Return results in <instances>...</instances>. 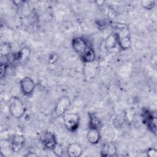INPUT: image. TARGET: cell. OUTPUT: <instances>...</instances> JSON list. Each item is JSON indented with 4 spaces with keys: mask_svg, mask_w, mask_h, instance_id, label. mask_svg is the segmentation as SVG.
<instances>
[{
    "mask_svg": "<svg viewBox=\"0 0 157 157\" xmlns=\"http://www.w3.org/2000/svg\"><path fill=\"white\" fill-rule=\"evenodd\" d=\"M9 112L15 118H21L26 111V107L23 102L17 96H12L9 101Z\"/></svg>",
    "mask_w": 157,
    "mask_h": 157,
    "instance_id": "obj_1",
    "label": "cell"
},
{
    "mask_svg": "<svg viewBox=\"0 0 157 157\" xmlns=\"http://www.w3.org/2000/svg\"><path fill=\"white\" fill-rule=\"evenodd\" d=\"M71 105V100L67 96H63L61 97L54 109L52 113V116L54 118H58L59 117H63L65 115L66 112L69 109V107Z\"/></svg>",
    "mask_w": 157,
    "mask_h": 157,
    "instance_id": "obj_2",
    "label": "cell"
},
{
    "mask_svg": "<svg viewBox=\"0 0 157 157\" xmlns=\"http://www.w3.org/2000/svg\"><path fill=\"white\" fill-rule=\"evenodd\" d=\"M63 121L65 128L71 132H74L79 127L80 121V115L75 113L65 114Z\"/></svg>",
    "mask_w": 157,
    "mask_h": 157,
    "instance_id": "obj_3",
    "label": "cell"
},
{
    "mask_svg": "<svg viewBox=\"0 0 157 157\" xmlns=\"http://www.w3.org/2000/svg\"><path fill=\"white\" fill-rule=\"evenodd\" d=\"M111 28L113 34H115L118 39V40L130 37V32L129 27L127 25L120 22H112Z\"/></svg>",
    "mask_w": 157,
    "mask_h": 157,
    "instance_id": "obj_4",
    "label": "cell"
},
{
    "mask_svg": "<svg viewBox=\"0 0 157 157\" xmlns=\"http://www.w3.org/2000/svg\"><path fill=\"white\" fill-rule=\"evenodd\" d=\"M20 85L22 93L26 96L31 95L36 87L34 81L29 77H25L21 78L20 82Z\"/></svg>",
    "mask_w": 157,
    "mask_h": 157,
    "instance_id": "obj_5",
    "label": "cell"
},
{
    "mask_svg": "<svg viewBox=\"0 0 157 157\" xmlns=\"http://www.w3.org/2000/svg\"><path fill=\"white\" fill-rule=\"evenodd\" d=\"M71 44L74 50L79 55L82 54L90 47L88 40L83 37H75L73 38Z\"/></svg>",
    "mask_w": 157,
    "mask_h": 157,
    "instance_id": "obj_6",
    "label": "cell"
},
{
    "mask_svg": "<svg viewBox=\"0 0 157 157\" xmlns=\"http://www.w3.org/2000/svg\"><path fill=\"white\" fill-rule=\"evenodd\" d=\"M41 142L45 148L51 150L58 144L55 134L50 131H46L44 132L41 137Z\"/></svg>",
    "mask_w": 157,
    "mask_h": 157,
    "instance_id": "obj_7",
    "label": "cell"
},
{
    "mask_svg": "<svg viewBox=\"0 0 157 157\" xmlns=\"http://www.w3.org/2000/svg\"><path fill=\"white\" fill-rule=\"evenodd\" d=\"M25 144V137L20 134H13L10 138V147L13 152L20 151Z\"/></svg>",
    "mask_w": 157,
    "mask_h": 157,
    "instance_id": "obj_8",
    "label": "cell"
},
{
    "mask_svg": "<svg viewBox=\"0 0 157 157\" xmlns=\"http://www.w3.org/2000/svg\"><path fill=\"white\" fill-rule=\"evenodd\" d=\"M142 117L144 123L147 125L148 129L154 134H156V117H154L151 112L145 110L143 112Z\"/></svg>",
    "mask_w": 157,
    "mask_h": 157,
    "instance_id": "obj_9",
    "label": "cell"
},
{
    "mask_svg": "<svg viewBox=\"0 0 157 157\" xmlns=\"http://www.w3.org/2000/svg\"><path fill=\"white\" fill-rule=\"evenodd\" d=\"M86 137L88 142L90 144L93 145L98 144L101 137L99 129L94 128H89Z\"/></svg>",
    "mask_w": 157,
    "mask_h": 157,
    "instance_id": "obj_10",
    "label": "cell"
},
{
    "mask_svg": "<svg viewBox=\"0 0 157 157\" xmlns=\"http://www.w3.org/2000/svg\"><path fill=\"white\" fill-rule=\"evenodd\" d=\"M117 149L116 145L112 142L105 143L101 148V155L102 156H113L117 155Z\"/></svg>",
    "mask_w": 157,
    "mask_h": 157,
    "instance_id": "obj_11",
    "label": "cell"
},
{
    "mask_svg": "<svg viewBox=\"0 0 157 157\" xmlns=\"http://www.w3.org/2000/svg\"><path fill=\"white\" fill-rule=\"evenodd\" d=\"M83 150L81 145L77 143L74 142L70 144L67 148V153L70 157H78L82 154Z\"/></svg>",
    "mask_w": 157,
    "mask_h": 157,
    "instance_id": "obj_12",
    "label": "cell"
},
{
    "mask_svg": "<svg viewBox=\"0 0 157 157\" xmlns=\"http://www.w3.org/2000/svg\"><path fill=\"white\" fill-rule=\"evenodd\" d=\"M82 61L84 63H91L96 58V55L92 47H90L82 54L80 55Z\"/></svg>",
    "mask_w": 157,
    "mask_h": 157,
    "instance_id": "obj_13",
    "label": "cell"
},
{
    "mask_svg": "<svg viewBox=\"0 0 157 157\" xmlns=\"http://www.w3.org/2000/svg\"><path fill=\"white\" fill-rule=\"evenodd\" d=\"M118 45V39L113 33L110 34L105 40V48L107 50H111Z\"/></svg>",
    "mask_w": 157,
    "mask_h": 157,
    "instance_id": "obj_14",
    "label": "cell"
},
{
    "mask_svg": "<svg viewBox=\"0 0 157 157\" xmlns=\"http://www.w3.org/2000/svg\"><path fill=\"white\" fill-rule=\"evenodd\" d=\"M89 128H94L100 129L101 121L94 113H89Z\"/></svg>",
    "mask_w": 157,
    "mask_h": 157,
    "instance_id": "obj_15",
    "label": "cell"
},
{
    "mask_svg": "<svg viewBox=\"0 0 157 157\" xmlns=\"http://www.w3.org/2000/svg\"><path fill=\"white\" fill-rule=\"evenodd\" d=\"M11 50V45L9 43L3 42L1 45L0 52L1 57H6L8 56Z\"/></svg>",
    "mask_w": 157,
    "mask_h": 157,
    "instance_id": "obj_16",
    "label": "cell"
},
{
    "mask_svg": "<svg viewBox=\"0 0 157 157\" xmlns=\"http://www.w3.org/2000/svg\"><path fill=\"white\" fill-rule=\"evenodd\" d=\"M29 53H30L29 49L26 47H24L17 53L16 56L14 58V59L17 60L25 59L29 56Z\"/></svg>",
    "mask_w": 157,
    "mask_h": 157,
    "instance_id": "obj_17",
    "label": "cell"
},
{
    "mask_svg": "<svg viewBox=\"0 0 157 157\" xmlns=\"http://www.w3.org/2000/svg\"><path fill=\"white\" fill-rule=\"evenodd\" d=\"M140 4L146 10H151L155 6V1L151 0H144L140 2Z\"/></svg>",
    "mask_w": 157,
    "mask_h": 157,
    "instance_id": "obj_18",
    "label": "cell"
},
{
    "mask_svg": "<svg viewBox=\"0 0 157 157\" xmlns=\"http://www.w3.org/2000/svg\"><path fill=\"white\" fill-rule=\"evenodd\" d=\"M52 151H53L55 155L57 156H61L63 153V147H61V145L60 144H57L55 145V147L52 150Z\"/></svg>",
    "mask_w": 157,
    "mask_h": 157,
    "instance_id": "obj_19",
    "label": "cell"
},
{
    "mask_svg": "<svg viewBox=\"0 0 157 157\" xmlns=\"http://www.w3.org/2000/svg\"><path fill=\"white\" fill-rule=\"evenodd\" d=\"M7 66L8 64L6 63H1V77L2 78L6 73V71H7Z\"/></svg>",
    "mask_w": 157,
    "mask_h": 157,
    "instance_id": "obj_20",
    "label": "cell"
},
{
    "mask_svg": "<svg viewBox=\"0 0 157 157\" xmlns=\"http://www.w3.org/2000/svg\"><path fill=\"white\" fill-rule=\"evenodd\" d=\"M147 154L150 157H156L157 156V151L154 148H149L147 151Z\"/></svg>",
    "mask_w": 157,
    "mask_h": 157,
    "instance_id": "obj_21",
    "label": "cell"
},
{
    "mask_svg": "<svg viewBox=\"0 0 157 157\" xmlns=\"http://www.w3.org/2000/svg\"><path fill=\"white\" fill-rule=\"evenodd\" d=\"M37 156V155L34 152H29L28 154H26L25 155V156H29V157H31V156Z\"/></svg>",
    "mask_w": 157,
    "mask_h": 157,
    "instance_id": "obj_22",
    "label": "cell"
}]
</instances>
